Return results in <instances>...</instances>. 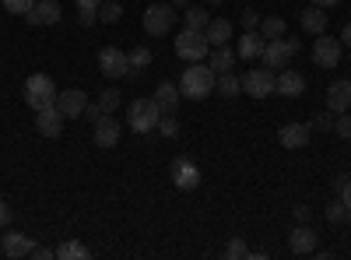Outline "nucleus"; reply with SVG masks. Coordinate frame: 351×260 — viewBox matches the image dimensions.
<instances>
[{
    "instance_id": "1",
    "label": "nucleus",
    "mask_w": 351,
    "mask_h": 260,
    "mask_svg": "<svg viewBox=\"0 0 351 260\" xmlns=\"http://www.w3.org/2000/svg\"><path fill=\"white\" fill-rule=\"evenodd\" d=\"M215 81H218V74L211 71V64H208V60H197L193 67L183 71V78H180V92H183V99L200 102V99H208V95L215 92Z\"/></svg>"
},
{
    "instance_id": "2",
    "label": "nucleus",
    "mask_w": 351,
    "mask_h": 260,
    "mask_svg": "<svg viewBox=\"0 0 351 260\" xmlns=\"http://www.w3.org/2000/svg\"><path fill=\"white\" fill-rule=\"evenodd\" d=\"M211 53V43L204 32L197 28H183V32H176V56H183L186 64H197V60H208Z\"/></svg>"
},
{
    "instance_id": "3",
    "label": "nucleus",
    "mask_w": 351,
    "mask_h": 260,
    "mask_svg": "<svg viewBox=\"0 0 351 260\" xmlns=\"http://www.w3.org/2000/svg\"><path fill=\"white\" fill-rule=\"evenodd\" d=\"M158 120H162V109H158L155 99H134L130 109H127V123H130V130H137V134L158 130Z\"/></svg>"
},
{
    "instance_id": "4",
    "label": "nucleus",
    "mask_w": 351,
    "mask_h": 260,
    "mask_svg": "<svg viewBox=\"0 0 351 260\" xmlns=\"http://www.w3.org/2000/svg\"><path fill=\"white\" fill-rule=\"evenodd\" d=\"M56 84L49 74H32L25 81V102L32 106V109H46V106H56Z\"/></svg>"
},
{
    "instance_id": "5",
    "label": "nucleus",
    "mask_w": 351,
    "mask_h": 260,
    "mask_svg": "<svg viewBox=\"0 0 351 260\" xmlns=\"http://www.w3.org/2000/svg\"><path fill=\"white\" fill-rule=\"evenodd\" d=\"M172 21H176L172 4H152L148 11H144V18H141L144 32L155 36V39H162V36H169V32H172Z\"/></svg>"
},
{
    "instance_id": "6",
    "label": "nucleus",
    "mask_w": 351,
    "mask_h": 260,
    "mask_svg": "<svg viewBox=\"0 0 351 260\" xmlns=\"http://www.w3.org/2000/svg\"><path fill=\"white\" fill-rule=\"evenodd\" d=\"M274 81H278V74L271 67H253L243 74V92L253 99H267V95H274Z\"/></svg>"
},
{
    "instance_id": "7",
    "label": "nucleus",
    "mask_w": 351,
    "mask_h": 260,
    "mask_svg": "<svg viewBox=\"0 0 351 260\" xmlns=\"http://www.w3.org/2000/svg\"><path fill=\"white\" fill-rule=\"evenodd\" d=\"M341 56H344L341 39H330L327 32H324V36H316V43H313V64H316V67L330 71V67L341 64Z\"/></svg>"
},
{
    "instance_id": "8",
    "label": "nucleus",
    "mask_w": 351,
    "mask_h": 260,
    "mask_svg": "<svg viewBox=\"0 0 351 260\" xmlns=\"http://www.w3.org/2000/svg\"><path fill=\"white\" fill-rule=\"evenodd\" d=\"M99 67H102V74L106 78H127V53L120 49V46H102L99 49Z\"/></svg>"
},
{
    "instance_id": "9",
    "label": "nucleus",
    "mask_w": 351,
    "mask_h": 260,
    "mask_svg": "<svg viewBox=\"0 0 351 260\" xmlns=\"http://www.w3.org/2000/svg\"><path fill=\"white\" fill-rule=\"evenodd\" d=\"M172 183H176V190H197L200 187V169H197V162L193 158H176L172 162Z\"/></svg>"
},
{
    "instance_id": "10",
    "label": "nucleus",
    "mask_w": 351,
    "mask_h": 260,
    "mask_svg": "<svg viewBox=\"0 0 351 260\" xmlns=\"http://www.w3.org/2000/svg\"><path fill=\"white\" fill-rule=\"evenodd\" d=\"M316 228H309V222H299L295 228L288 233V250L295 253V257H306V253H313L316 250Z\"/></svg>"
},
{
    "instance_id": "11",
    "label": "nucleus",
    "mask_w": 351,
    "mask_h": 260,
    "mask_svg": "<svg viewBox=\"0 0 351 260\" xmlns=\"http://www.w3.org/2000/svg\"><path fill=\"white\" fill-rule=\"evenodd\" d=\"M36 243L28 239L25 233H14V228H8V236H0V253L11 257V260H21V257H32Z\"/></svg>"
},
{
    "instance_id": "12",
    "label": "nucleus",
    "mask_w": 351,
    "mask_h": 260,
    "mask_svg": "<svg viewBox=\"0 0 351 260\" xmlns=\"http://www.w3.org/2000/svg\"><path fill=\"white\" fill-rule=\"evenodd\" d=\"M64 113L56 109V106H46V109H36V130L43 137H60L64 134Z\"/></svg>"
},
{
    "instance_id": "13",
    "label": "nucleus",
    "mask_w": 351,
    "mask_h": 260,
    "mask_svg": "<svg viewBox=\"0 0 351 260\" xmlns=\"http://www.w3.org/2000/svg\"><path fill=\"white\" fill-rule=\"evenodd\" d=\"M309 137H313V127H309V123H285V127L278 130V141L285 144L288 152H299V148H306Z\"/></svg>"
},
{
    "instance_id": "14",
    "label": "nucleus",
    "mask_w": 351,
    "mask_h": 260,
    "mask_svg": "<svg viewBox=\"0 0 351 260\" xmlns=\"http://www.w3.org/2000/svg\"><path fill=\"white\" fill-rule=\"evenodd\" d=\"M263 67H271V71H285V64H288V56H295L288 49V43H285V36L281 39H267V46H263Z\"/></svg>"
},
{
    "instance_id": "15",
    "label": "nucleus",
    "mask_w": 351,
    "mask_h": 260,
    "mask_svg": "<svg viewBox=\"0 0 351 260\" xmlns=\"http://www.w3.org/2000/svg\"><path fill=\"white\" fill-rule=\"evenodd\" d=\"M84 106H88V95L81 88H67V92L56 95V109H60L67 120H77L81 113H84Z\"/></svg>"
},
{
    "instance_id": "16",
    "label": "nucleus",
    "mask_w": 351,
    "mask_h": 260,
    "mask_svg": "<svg viewBox=\"0 0 351 260\" xmlns=\"http://www.w3.org/2000/svg\"><path fill=\"white\" fill-rule=\"evenodd\" d=\"M274 92H278V95H288V99H299V95L306 92V78H302L299 71L285 67V71L278 74V81H274Z\"/></svg>"
},
{
    "instance_id": "17",
    "label": "nucleus",
    "mask_w": 351,
    "mask_h": 260,
    "mask_svg": "<svg viewBox=\"0 0 351 260\" xmlns=\"http://www.w3.org/2000/svg\"><path fill=\"white\" fill-rule=\"evenodd\" d=\"M60 4H56V0H36V8L25 14V21L28 25H56L60 21Z\"/></svg>"
},
{
    "instance_id": "18",
    "label": "nucleus",
    "mask_w": 351,
    "mask_h": 260,
    "mask_svg": "<svg viewBox=\"0 0 351 260\" xmlns=\"http://www.w3.org/2000/svg\"><path fill=\"white\" fill-rule=\"evenodd\" d=\"M263 46H267V39H263L256 28H246V32L239 36V46H236V56L239 60H256V56L263 53Z\"/></svg>"
},
{
    "instance_id": "19",
    "label": "nucleus",
    "mask_w": 351,
    "mask_h": 260,
    "mask_svg": "<svg viewBox=\"0 0 351 260\" xmlns=\"http://www.w3.org/2000/svg\"><path fill=\"white\" fill-rule=\"evenodd\" d=\"M95 144L99 148H116L120 144V120H112V113H106L95 123Z\"/></svg>"
},
{
    "instance_id": "20",
    "label": "nucleus",
    "mask_w": 351,
    "mask_h": 260,
    "mask_svg": "<svg viewBox=\"0 0 351 260\" xmlns=\"http://www.w3.org/2000/svg\"><path fill=\"white\" fill-rule=\"evenodd\" d=\"M152 99L158 102V109H162V113H176V109H180V99H183V92H180V84L162 81L158 88H155V95H152Z\"/></svg>"
},
{
    "instance_id": "21",
    "label": "nucleus",
    "mask_w": 351,
    "mask_h": 260,
    "mask_svg": "<svg viewBox=\"0 0 351 260\" xmlns=\"http://www.w3.org/2000/svg\"><path fill=\"white\" fill-rule=\"evenodd\" d=\"M351 106V81H334L327 88V109L330 113H348Z\"/></svg>"
},
{
    "instance_id": "22",
    "label": "nucleus",
    "mask_w": 351,
    "mask_h": 260,
    "mask_svg": "<svg viewBox=\"0 0 351 260\" xmlns=\"http://www.w3.org/2000/svg\"><path fill=\"white\" fill-rule=\"evenodd\" d=\"M299 21H302V28H306L309 36H324V32H327V25H330L327 11H324V8H316V4H313V8H306Z\"/></svg>"
},
{
    "instance_id": "23",
    "label": "nucleus",
    "mask_w": 351,
    "mask_h": 260,
    "mask_svg": "<svg viewBox=\"0 0 351 260\" xmlns=\"http://www.w3.org/2000/svg\"><path fill=\"white\" fill-rule=\"evenodd\" d=\"M204 36H208L211 49H215V46H228V39H232V21H225V18H211L208 28H204Z\"/></svg>"
},
{
    "instance_id": "24",
    "label": "nucleus",
    "mask_w": 351,
    "mask_h": 260,
    "mask_svg": "<svg viewBox=\"0 0 351 260\" xmlns=\"http://www.w3.org/2000/svg\"><path fill=\"white\" fill-rule=\"evenodd\" d=\"M236 60H239V56L232 53L228 46H215V49L208 53V64H211V71H215V74H225V71H232V67H236Z\"/></svg>"
},
{
    "instance_id": "25",
    "label": "nucleus",
    "mask_w": 351,
    "mask_h": 260,
    "mask_svg": "<svg viewBox=\"0 0 351 260\" xmlns=\"http://www.w3.org/2000/svg\"><path fill=\"white\" fill-rule=\"evenodd\" d=\"M215 92H218L221 99H236V95L243 92V78H236L232 71L218 74V81H215Z\"/></svg>"
},
{
    "instance_id": "26",
    "label": "nucleus",
    "mask_w": 351,
    "mask_h": 260,
    "mask_svg": "<svg viewBox=\"0 0 351 260\" xmlns=\"http://www.w3.org/2000/svg\"><path fill=\"white\" fill-rule=\"evenodd\" d=\"M127 67H130V71H127V78H137L144 67H152V49H148V46L130 49V53H127Z\"/></svg>"
},
{
    "instance_id": "27",
    "label": "nucleus",
    "mask_w": 351,
    "mask_h": 260,
    "mask_svg": "<svg viewBox=\"0 0 351 260\" xmlns=\"http://www.w3.org/2000/svg\"><path fill=\"white\" fill-rule=\"evenodd\" d=\"M56 257H60V260H88L92 250H88L84 243H77V239H64L60 246H56Z\"/></svg>"
},
{
    "instance_id": "28",
    "label": "nucleus",
    "mask_w": 351,
    "mask_h": 260,
    "mask_svg": "<svg viewBox=\"0 0 351 260\" xmlns=\"http://www.w3.org/2000/svg\"><path fill=\"white\" fill-rule=\"evenodd\" d=\"M285 32H288V25H285V18H278V14H271V18L260 21V36H263V39H281Z\"/></svg>"
},
{
    "instance_id": "29",
    "label": "nucleus",
    "mask_w": 351,
    "mask_h": 260,
    "mask_svg": "<svg viewBox=\"0 0 351 260\" xmlns=\"http://www.w3.org/2000/svg\"><path fill=\"white\" fill-rule=\"evenodd\" d=\"M183 14H186V28H197V32H204V28H208V21H211V14L204 11V4H197V8H186Z\"/></svg>"
},
{
    "instance_id": "30",
    "label": "nucleus",
    "mask_w": 351,
    "mask_h": 260,
    "mask_svg": "<svg viewBox=\"0 0 351 260\" xmlns=\"http://www.w3.org/2000/svg\"><path fill=\"white\" fill-rule=\"evenodd\" d=\"M225 257L228 260H253V250L243 243V236H232L228 246H225Z\"/></svg>"
},
{
    "instance_id": "31",
    "label": "nucleus",
    "mask_w": 351,
    "mask_h": 260,
    "mask_svg": "<svg viewBox=\"0 0 351 260\" xmlns=\"http://www.w3.org/2000/svg\"><path fill=\"white\" fill-rule=\"evenodd\" d=\"M74 4H77V21L81 25H92L95 18H99V8H102V0H74Z\"/></svg>"
},
{
    "instance_id": "32",
    "label": "nucleus",
    "mask_w": 351,
    "mask_h": 260,
    "mask_svg": "<svg viewBox=\"0 0 351 260\" xmlns=\"http://www.w3.org/2000/svg\"><path fill=\"white\" fill-rule=\"evenodd\" d=\"M324 215H327V222H330V225L348 222V208H344V200H341V197H334L330 204H327V211H324Z\"/></svg>"
},
{
    "instance_id": "33",
    "label": "nucleus",
    "mask_w": 351,
    "mask_h": 260,
    "mask_svg": "<svg viewBox=\"0 0 351 260\" xmlns=\"http://www.w3.org/2000/svg\"><path fill=\"white\" fill-rule=\"evenodd\" d=\"M99 18H102L106 25H112V21H120V18H123V8L116 4V0H106V4L99 8Z\"/></svg>"
},
{
    "instance_id": "34",
    "label": "nucleus",
    "mask_w": 351,
    "mask_h": 260,
    "mask_svg": "<svg viewBox=\"0 0 351 260\" xmlns=\"http://www.w3.org/2000/svg\"><path fill=\"white\" fill-rule=\"evenodd\" d=\"M158 134H165V137H176V134H180V120H176V113H162Z\"/></svg>"
},
{
    "instance_id": "35",
    "label": "nucleus",
    "mask_w": 351,
    "mask_h": 260,
    "mask_svg": "<svg viewBox=\"0 0 351 260\" xmlns=\"http://www.w3.org/2000/svg\"><path fill=\"white\" fill-rule=\"evenodd\" d=\"M32 8H36V0H4V11H8V14H21V18H25Z\"/></svg>"
},
{
    "instance_id": "36",
    "label": "nucleus",
    "mask_w": 351,
    "mask_h": 260,
    "mask_svg": "<svg viewBox=\"0 0 351 260\" xmlns=\"http://www.w3.org/2000/svg\"><path fill=\"white\" fill-rule=\"evenodd\" d=\"M99 106H102L106 113H116V106H120V92H116V88L99 92Z\"/></svg>"
},
{
    "instance_id": "37",
    "label": "nucleus",
    "mask_w": 351,
    "mask_h": 260,
    "mask_svg": "<svg viewBox=\"0 0 351 260\" xmlns=\"http://www.w3.org/2000/svg\"><path fill=\"white\" fill-rule=\"evenodd\" d=\"M334 134L337 137H351V117H348V113H337V117H334Z\"/></svg>"
},
{
    "instance_id": "38",
    "label": "nucleus",
    "mask_w": 351,
    "mask_h": 260,
    "mask_svg": "<svg viewBox=\"0 0 351 260\" xmlns=\"http://www.w3.org/2000/svg\"><path fill=\"white\" fill-rule=\"evenodd\" d=\"M81 117H84L88 123H99V120L106 117V109H102L99 102H88V106H84V113H81Z\"/></svg>"
},
{
    "instance_id": "39",
    "label": "nucleus",
    "mask_w": 351,
    "mask_h": 260,
    "mask_svg": "<svg viewBox=\"0 0 351 260\" xmlns=\"http://www.w3.org/2000/svg\"><path fill=\"white\" fill-rule=\"evenodd\" d=\"M334 117H337V113L327 109V113H319V117H316L309 127H316V130H334Z\"/></svg>"
},
{
    "instance_id": "40",
    "label": "nucleus",
    "mask_w": 351,
    "mask_h": 260,
    "mask_svg": "<svg viewBox=\"0 0 351 260\" xmlns=\"http://www.w3.org/2000/svg\"><path fill=\"white\" fill-rule=\"evenodd\" d=\"M337 197L344 200V208H348V222H351V180H348V183L337 190Z\"/></svg>"
},
{
    "instance_id": "41",
    "label": "nucleus",
    "mask_w": 351,
    "mask_h": 260,
    "mask_svg": "<svg viewBox=\"0 0 351 260\" xmlns=\"http://www.w3.org/2000/svg\"><path fill=\"white\" fill-rule=\"evenodd\" d=\"M11 225V208H8V200H0V228H8Z\"/></svg>"
},
{
    "instance_id": "42",
    "label": "nucleus",
    "mask_w": 351,
    "mask_h": 260,
    "mask_svg": "<svg viewBox=\"0 0 351 260\" xmlns=\"http://www.w3.org/2000/svg\"><path fill=\"white\" fill-rule=\"evenodd\" d=\"M243 25H246V28H256V25H260V14L246 8V11H243Z\"/></svg>"
},
{
    "instance_id": "43",
    "label": "nucleus",
    "mask_w": 351,
    "mask_h": 260,
    "mask_svg": "<svg viewBox=\"0 0 351 260\" xmlns=\"http://www.w3.org/2000/svg\"><path fill=\"white\" fill-rule=\"evenodd\" d=\"M291 215H295V222H309V204H295Z\"/></svg>"
},
{
    "instance_id": "44",
    "label": "nucleus",
    "mask_w": 351,
    "mask_h": 260,
    "mask_svg": "<svg viewBox=\"0 0 351 260\" xmlns=\"http://www.w3.org/2000/svg\"><path fill=\"white\" fill-rule=\"evenodd\" d=\"M32 257H36V260H53V257H56V250H43V246H36V250H32Z\"/></svg>"
},
{
    "instance_id": "45",
    "label": "nucleus",
    "mask_w": 351,
    "mask_h": 260,
    "mask_svg": "<svg viewBox=\"0 0 351 260\" xmlns=\"http://www.w3.org/2000/svg\"><path fill=\"white\" fill-rule=\"evenodd\" d=\"M341 46H348V49H351V21L341 28Z\"/></svg>"
},
{
    "instance_id": "46",
    "label": "nucleus",
    "mask_w": 351,
    "mask_h": 260,
    "mask_svg": "<svg viewBox=\"0 0 351 260\" xmlns=\"http://www.w3.org/2000/svg\"><path fill=\"white\" fill-rule=\"evenodd\" d=\"M313 4H316V8H324V11H327V8H337V4H341V0H313Z\"/></svg>"
},
{
    "instance_id": "47",
    "label": "nucleus",
    "mask_w": 351,
    "mask_h": 260,
    "mask_svg": "<svg viewBox=\"0 0 351 260\" xmlns=\"http://www.w3.org/2000/svg\"><path fill=\"white\" fill-rule=\"evenodd\" d=\"M285 43H288V49H291V53H299V49H302V43H299V39H291V36H288Z\"/></svg>"
},
{
    "instance_id": "48",
    "label": "nucleus",
    "mask_w": 351,
    "mask_h": 260,
    "mask_svg": "<svg viewBox=\"0 0 351 260\" xmlns=\"http://www.w3.org/2000/svg\"><path fill=\"white\" fill-rule=\"evenodd\" d=\"M348 180H351V176H348V172H341V176H337V180H334V190H341V187H344V183H348Z\"/></svg>"
},
{
    "instance_id": "49",
    "label": "nucleus",
    "mask_w": 351,
    "mask_h": 260,
    "mask_svg": "<svg viewBox=\"0 0 351 260\" xmlns=\"http://www.w3.org/2000/svg\"><path fill=\"white\" fill-rule=\"evenodd\" d=\"M172 8H190V0H172Z\"/></svg>"
},
{
    "instance_id": "50",
    "label": "nucleus",
    "mask_w": 351,
    "mask_h": 260,
    "mask_svg": "<svg viewBox=\"0 0 351 260\" xmlns=\"http://www.w3.org/2000/svg\"><path fill=\"white\" fill-rule=\"evenodd\" d=\"M208 4H211V8H218V4H221V0H208Z\"/></svg>"
}]
</instances>
